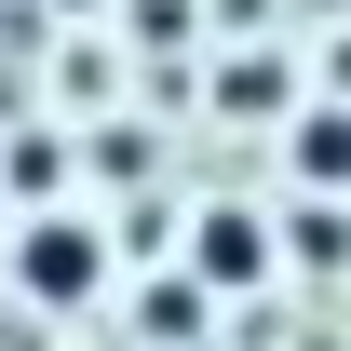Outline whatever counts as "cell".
<instances>
[{
    "label": "cell",
    "instance_id": "1",
    "mask_svg": "<svg viewBox=\"0 0 351 351\" xmlns=\"http://www.w3.org/2000/svg\"><path fill=\"white\" fill-rule=\"evenodd\" d=\"M27 298H95V230H27Z\"/></svg>",
    "mask_w": 351,
    "mask_h": 351
},
{
    "label": "cell",
    "instance_id": "2",
    "mask_svg": "<svg viewBox=\"0 0 351 351\" xmlns=\"http://www.w3.org/2000/svg\"><path fill=\"white\" fill-rule=\"evenodd\" d=\"M270 270V230L243 217V203H217V217H203V284H257Z\"/></svg>",
    "mask_w": 351,
    "mask_h": 351
},
{
    "label": "cell",
    "instance_id": "3",
    "mask_svg": "<svg viewBox=\"0 0 351 351\" xmlns=\"http://www.w3.org/2000/svg\"><path fill=\"white\" fill-rule=\"evenodd\" d=\"M298 176H311V189H351V122H338V108L298 122Z\"/></svg>",
    "mask_w": 351,
    "mask_h": 351
}]
</instances>
